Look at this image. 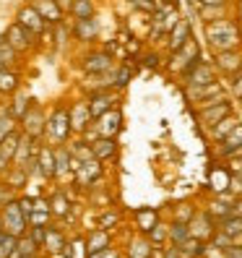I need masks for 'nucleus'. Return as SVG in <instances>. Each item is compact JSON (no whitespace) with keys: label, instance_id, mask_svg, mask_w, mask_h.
<instances>
[{"label":"nucleus","instance_id":"f257e3e1","mask_svg":"<svg viewBox=\"0 0 242 258\" xmlns=\"http://www.w3.org/2000/svg\"><path fill=\"white\" fill-rule=\"evenodd\" d=\"M206 39L211 44L214 52L221 50H237L239 44V29L232 19H216V21H208L206 24Z\"/></svg>","mask_w":242,"mask_h":258},{"label":"nucleus","instance_id":"f03ea898","mask_svg":"<svg viewBox=\"0 0 242 258\" xmlns=\"http://www.w3.org/2000/svg\"><path fill=\"white\" fill-rule=\"evenodd\" d=\"M19 123H21V133H24V136L39 141L42 136H44V128H47V115H44L42 104L32 99V104L26 107V112L19 117Z\"/></svg>","mask_w":242,"mask_h":258},{"label":"nucleus","instance_id":"7ed1b4c3","mask_svg":"<svg viewBox=\"0 0 242 258\" xmlns=\"http://www.w3.org/2000/svg\"><path fill=\"white\" fill-rule=\"evenodd\" d=\"M0 222H3V232L13 235V237H21L26 232V214L19 209V201H8L3 204V211H0Z\"/></svg>","mask_w":242,"mask_h":258},{"label":"nucleus","instance_id":"20e7f679","mask_svg":"<svg viewBox=\"0 0 242 258\" xmlns=\"http://www.w3.org/2000/svg\"><path fill=\"white\" fill-rule=\"evenodd\" d=\"M195 60H201V47H198V42L190 37L183 47H177V50L172 52V60H170L167 66H170V71H175V73L183 76V73L195 63Z\"/></svg>","mask_w":242,"mask_h":258},{"label":"nucleus","instance_id":"39448f33","mask_svg":"<svg viewBox=\"0 0 242 258\" xmlns=\"http://www.w3.org/2000/svg\"><path fill=\"white\" fill-rule=\"evenodd\" d=\"M44 133H50V139H52L55 144H65V141H68V136H70L68 107L57 104V107L52 110V115L47 117V128H44Z\"/></svg>","mask_w":242,"mask_h":258},{"label":"nucleus","instance_id":"423d86ee","mask_svg":"<svg viewBox=\"0 0 242 258\" xmlns=\"http://www.w3.org/2000/svg\"><path fill=\"white\" fill-rule=\"evenodd\" d=\"M3 37H6V42H8L19 55L32 52V50H34V44H37L34 34H32V32H26V29H24L21 24H16V21H13V24L6 29V34H3Z\"/></svg>","mask_w":242,"mask_h":258},{"label":"nucleus","instance_id":"0eeeda50","mask_svg":"<svg viewBox=\"0 0 242 258\" xmlns=\"http://www.w3.org/2000/svg\"><path fill=\"white\" fill-rule=\"evenodd\" d=\"M185 97H188L190 104H198V107H203V104H208L211 99H224L226 94H224V86H221L219 79H216V81H211V84H206V86H188V89H185Z\"/></svg>","mask_w":242,"mask_h":258},{"label":"nucleus","instance_id":"6e6552de","mask_svg":"<svg viewBox=\"0 0 242 258\" xmlns=\"http://www.w3.org/2000/svg\"><path fill=\"white\" fill-rule=\"evenodd\" d=\"M185 86H206L211 81H216V68L208 60H195V63L183 73Z\"/></svg>","mask_w":242,"mask_h":258},{"label":"nucleus","instance_id":"1a4fd4ad","mask_svg":"<svg viewBox=\"0 0 242 258\" xmlns=\"http://www.w3.org/2000/svg\"><path fill=\"white\" fill-rule=\"evenodd\" d=\"M16 24H21L26 32H32L34 37H39V34L47 32V21L39 16L37 8H34L32 3H26V6H21V8L16 11Z\"/></svg>","mask_w":242,"mask_h":258},{"label":"nucleus","instance_id":"9d476101","mask_svg":"<svg viewBox=\"0 0 242 258\" xmlns=\"http://www.w3.org/2000/svg\"><path fill=\"white\" fill-rule=\"evenodd\" d=\"M198 120L201 125L206 128H214L219 120H224L226 115H232V102L229 99H221V102H214V104H206V107H198Z\"/></svg>","mask_w":242,"mask_h":258},{"label":"nucleus","instance_id":"9b49d317","mask_svg":"<svg viewBox=\"0 0 242 258\" xmlns=\"http://www.w3.org/2000/svg\"><path fill=\"white\" fill-rule=\"evenodd\" d=\"M99 177H102V162L99 159H86L81 162V167L75 170V185H84V188H97L99 185Z\"/></svg>","mask_w":242,"mask_h":258},{"label":"nucleus","instance_id":"f8f14e48","mask_svg":"<svg viewBox=\"0 0 242 258\" xmlns=\"http://www.w3.org/2000/svg\"><path fill=\"white\" fill-rule=\"evenodd\" d=\"M86 107H89V112H92V120H97V117H102L107 110L117 107V97H115L112 89H102V92H94L92 97H89Z\"/></svg>","mask_w":242,"mask_h":258},{"label":"nucleus","instance_id":"ddd939ff","mask_svg":"<svg viewBox=\"0 0 242 258\" xmlns=\"http://www.w3.org/2000/svg\"><path fill=\"white\" fill-rule=\"evenodd\" d=\"M214 68L232 79V76H237L242 71V52L239 50H221V52H216Z\"/></svg>","mask_w":242,"mask_h":258},{"label":"nucleus","instance_id":"4468645a","mask_svg":"<svg viewBox=\"0 0 242 258\" xmlns=\"http://www.w3.org/2000/svg\"><path fill=\"white\" fill-rule=\"evenodd\" d=\"M68 120H70V131H75V133L89 131L92 123H94L92 112H89V107H86V102H73L68 107Z\"/></svg>","mask_w":242,"mask_h":258},{"label":"nucleus","instance_id":"2eb2a0df","mask_svg":"<svg viewBox=\"0 0 242 258\" xmlns=\"http://www.w3.org/2000/svg\"><path fill=\"white\" fill-rule=\"evenodd\" d=\"M112 60H115V57H110L104 50L89 52V55L84 57V63H81V71H84L86 76H92V73H107V71H112Z\"/></svg>","mask_w":242,"mask_h":258},{"label":"nucleus","instance_id":"dca6fc26","mask_svg":"<svg viewBox=\"0 0 242 258\" xmlns=\"http://www.w3.org/2000/svg\"><path fill=\"white\" fill-rule=\"evenodd\" d=\"M120 123H123V112H120L117 107L107 110L102 117H97V120H94L97 133H99V136H110V139H115V136L120 133Z\"/></svg>","mask_w":242,"mask_h":258},{"label":"nucleus","instance_id":"f3484780","mask_svg":"<svg viewBox=\"0 0 242 258\" xmlns=\"http://www.w3.org/2000/svg\"><path fill=\"white\" fill-rule=\"evenodd\" d=\"M167 47H170V52H175L177 47H183V44L193 37V26H190V21L188 19H180L170 32H167Z\"/></svg>","mask_w":242,"mask_h":258},{"label":"nucleus","instance_id":"a211bd4d","mask_svg":"<svg viewBox=\"0 0 242 258\" xmlns=\"http://www.w3.org/2000/svg\"><path fill=\"white\" fill-rule=\"evenodd\" d=\"M32 6L37 8V13L47 21V26L52 24V26H57V24H63V19H65V13L60 11V6L55 3V0H32Z\"/></svg>","mask_w":242,"mask_h":258},{"label":"nucleus","instance_id":"6ab92c4d","mask_svg":"<svg viewBox=\"0 0 242 258\" xmlns=\"http://www.w3.org/2000/svg\"><path fill=\"white\" fill-rule=\"evenodd\" d=\"M89 146H92V157L99 159V162H107L117 154V141L110 139V136H99V139H94Z\"/></svg>","mask_w":242,"mask_h":258},{"label":"nucleus","instance_id":"aec40b11","mask_svg":"<svg viewBox=\"0 0 242 258\" xmlns=\"http://www.w3.org/2000/svg\"><path fill=\"white\" fill-rule=\"evenodd\" d=\"M99 26L94 19H73V39L78 42H94Z\"/></svg>","mask_w":242,"mask_h":258},{"label":"nucleus","instance_id":"412c9836","mask_svg":"<svg viewBox=\"0 0 242 258\" xmlns=\"http://www.w3.org/2000/svg\"><path fill=\"white\" fill-rule=\"evenodd\" d=\"M219 144H221V146H219V154H221V157H234V151L242 146V123H237Z\"/></svg>","mask_w":242,"mask_h":258},{"label":"nucleus","instance_id":"4be33fe9","mask_svg":"<svg viewBox=\"0 0 242 258\" xmlns=\"http://www.w3.org/2000/svg\"><path fill=\"white\" fill-rule=\"evenodd\" d=\"M156 222H159V211H156V209H148V206H146V209H138V211H135V227H138L143 235H146Z\"/></svg>","mask_w":242,"mask_h":258},{"label":"nucleus","instance_id":"5701e85b","mask_svg":"<svg viewBox=\"0 0 242 258\" xmlns=\"http://www.w3.org/2000/svg\"><path fill=\"white\" fill-rule=\"evenodd\" d=\"M21 79H19V73L13 71V68H0V94H13L19 89Z\"/></svg>","mask_w":242,"mask_h":258},{"label":"nucleus","instance_id":"b1692460","mask_svg":"<svg viewBox=\"0 0 242 258\" xmlns=\"http://www.w3.org/2000/svg\"><path fill=\"white\" fill-rule=\"evenodd\" d=\"M229 180H232V175L226 172L224 167H219V164L208 175V183H211V188H214L216 193H226V190H229Z\"/></svg>","mask_w":242,"mask_h":258},{"label":"nucleus","instance_id":"393cba45","mask_svg":"<svg viewBox=\"0 0 242 258\" xmlns=\"http://www.w3.org/2000/svg\"><path fill=\"white\" fill-rule=\"evenodd\" d=\"M21 139H24V133H19V131L8 133L6 139L0 141V157H3V159H8V162H13V154H16V149H19Z\"/></svg>","mask_w":242,"mask_h":258},{"label":"nucleus","instance_id":"a878e982","mask_svg":"<svg viewBox=\"0 0 242 258\" xmlns=\"http://www.w3.org/2000/svg\"><path fill=\"white\" fill-rule=\"evenodd\" d=\"M26 180H29V170H26V167L13 164V167H8V170H6V185H11L13 190H16V188H24Z\"/></svg>","mask_w":242,"mask_h":258},{"label":"nucleus","instance_id":"bb28decb","mask_svg":"<svg viewBox=\"0 0 242 258\" xmlns=\"http://www.w3.org/2000/svg\"><path fill=\"white\" fill-rule=\"evenodd\" d=\"M177 250H180V255L183 258H201L203 255V240H198V237H188V240H183L177 245Z\"/></svg>","mask_w":242,"mask_h":258},{"label":"nucleus","instance_id":"cd10ccee","mask_svg":"<svg viewBox=\"0 0 242 258\" xmlns=\"http://www.w3.org/2000/svg\"><path fill=\"white\" fill-rule=\"evenodd\" d=\"M68 13L73 19H94L97 6H94V0H73Z\"/></svg>","mask_w":242,"mask_h":258},{"label":"nucleus","instance_id":"c85d7f7f","mask_svg":"<svg viewBox=\"0 0 242 258\" xmlns=\"http://www.w3.org/2000/svg\"><path fill=\"white\" fill-rule=\"evenodd\" d=\"M110 232L107 230H94L92 235L86 237V250L89 253H97V250H102V248H110Z\"/></svg>","mask_w":242,"mask_h":258},{"label":"nucleus","instance_id":"c756f323","mask_svg":"<svg viewBox=\"0 0 242 258\" xmlns=\"http://www.w3.org/2000/svg\"><path fill=\"white\" fill-rule=\"evenodd\" d=\"M68 245V242L63 240V235H60L55 227H47V235H44V242H42V248L44 250H50V253H60Z\"/></svg>","mask_w":242,"mask_h":258},{"label":"nucleus","instance_id":"7c9ffc66","mask_svg":"<svg viewBox=\"0 0 242 258\" xmlns=\"http://www.w3.org/2000/svg\"><path fill=\"white\" fill-rule=\"evenodd\" d=\"M70 172V151L68 146H55V175H68Z\"/></svg>","mask_w":242,"mask_h":258},{"label":"nucleus","instance_id":"2f4dec72","mask_svg":"<svg viewBox=\"0 0 242 258\" xmlns=\"http://www.w3.org/2000/svg\"><path fill=\"white\" fill-rule=\"evenodd\" d=\"M151 240L148 237H138V240H130L128 245V255L130 258H151Z\"/></svg>","mask_w":242,"mask_h":258},{"label":"nucleus","instance_id":"473e14b6","mask_svg":"<svg viewBox=\"0 0 242 258\" xmlns=\"http://www.w3.org/2000/svg\"><path fill=\"white\" fill-rule=\"evenodd\" d=\"M237 123H239V120L234 117V112H232V115H226L224 120H219V123H216L214 128H211V139H214V141H221L224 136L229 133V131H232Z\"/></svg>","mask_w":242,"mask_h":258},{"label":"nucleus","instance_id":"72a5a7b5","mask_svg":"<svg viewBox=\"0 0 242 258\" xmlns=\"http://www.w3.org/2000/svg\"><path fill=\"white\" fill-rule=\"evenodd\" d=\"M216 230L226 232L229 237L239 235V232H242V217H237V214H226L224 219H219V227H216Z\"/></svg>","mask_w":242,"mask_h":258},{"label":"nucleus","instance_id":"f704fd0d","mask_svg":"<svg viewBox=\"0 0 242 258\" xmlns=\"http://www.w3.org/2000/svg\"><path fill=\"white\" fill-rule=\"evenodd\" d=\"M16 57H19V52L6 42V37H0V68H13L19 63Z\"/></svg>","mask_w":242,"mask_h":258},{"label":"nucleus","instance_id":"c9c22d12","mask_svg":"<svg viewBox=\"0 0 242 258\" xmlns=\"http://www.w3.org/2000/svg\"><path fill=\"white\" fill-rule=\"evenodd\" d=\"M130 79H133V66H130V63H123V66L112 73V86H115V89H125V86L130 84Z\"/></svg>","mask_w":242,"mask_h":258},{"label":"nucleus","instance_id":"e433bc0d","mask_svg":"<svg viewBox=\"0 0 242 258\" xmlns=\"http://www.w3.org/2000/svg\"><path fill=\"white\" fill-rule=\"evenodd\" d=\"M188 237H190V227L185 222H172L170 224V242L172 245H180V242L188 240Z\"/></svg>","mask_w":242,"mask_h":258},{"label":"nucleus","instance_id":"4c0bfd02","mask_svg":"<svg viewBox=\"0 0 242 258\" xmlns=\"http://www.w3.org/2000/svg\"><path fill=\"white\" fill-rule=\"evenodd\" d=\"M146 235H148V240H151V245H162V242L170 240V224H159V222H156Z\"/></svg>","mask_w":242,"mask_h":258},{"label":"nucleus","instance_id":"58836bf2","mask_svg":"<svg viewBox=\"0 0 242 258\" xmlns=\"http://www.w3.org/2000/svg\"><path fill=\"white\" fill-rule=\"evenodd\" d=\"M63 255H65V258H86V255H89V250H86V240L75 237L73 242H68V245L63 248Z\"/></svg>","mask_w":242,"mask_h":258},{"label":"nucleus","instance_id":"ea45409f","mask_svg":"<svg viewBox=\"0 0 242 258\" xmlns=\"http://www.w3.org/2000/svg\"><path fill=\"white\" fill-rule=\"evenodd\" d=\"M70 211V201H68V196L65 193H55L52 196V201H50V214H60V217H65Z\"/></svg>","mask_w":242,"mask_h":258},{"label":"nucleus","instance_id":"a19ab883","mask_svg":"<svg viewBox=\"0 0 242 258\" xmlns=\"http://www.w3.org/2000/svg\"><path fill=\"white\" fill-rule=\"evenodd\" d=\"M68 151H70V157H73V159H78V162L92 159V146H89L86 141H78V144L68 146Z\"/></svg>","mask_w":242,"mask_h":258},{"label":"nucleus","instance_id":"79ce46f5","mask_svg":"<svg viewBox=\"0 0 242 258\" xmlns=\"http://www.w3.org/2000/svg\"><path fill=\"white\" fill-rule=\"evenodd\" d=\"M37 248H39V245H37L32 237H24V235H21V237L16 240V250H19V255H37Z\"/></svg>","mask_w":242,"mask_h":258},{"label":"nucleus","instance_id":"37998d69","mask_svg":"<svg viewBox=\"0 0 242 258\" xmlns=\"http://www.w3.org/2000/svg\"><path fill=\"white\" fill-rule=\"evenodd\" d=\"M29 104H32V97H21V99H16V102H13L11 107L6 110V112H8L11 117H16V120H19V117L26 112V107H29Z\"/></svg>","mask_w":242,"mask_h":258},{"label":"nucleus","instance_id":"c03bdc74","mask_svg":"<svg viewBox=\"0 0 242 258\" xmlns=\"http://www.w3.org/2000/svg\"><path fill=\"white\" fill-rule=\"evenodd\" d=\"M13 131H16V117H11L8 112H0V141Z\"/></svg>","mask_w":242,"mask_h":258},{"label":"nucleus","instance_id":"a18cd8bd","mask_svg":"<svg viewBox=\"0 0 242 258\" xmlns=\"http://www.w3.org/2000/svg\"><path fill=\"white\" fill-rule=\"evenodd\" d=\"M195 217V206H190V204H180L177 209H175V222H190Z\"/></svg>","mask_w":242,"mask_h":258},{"label":"nucleus","instance_id":"49530a36","mask_svg":"<svg viewBox=\"0 0 242 258\" xmlns=\"http://www.w3.org/2000/svg\"><path fill=\"white\" fill-rule=\"evenodd\" d=\"M47 219H50V211H39V209H34L32 214L26 217V222L32 227H47Z\"/></svg>","mask_w":242,"mask_h":258},{"label":"nucleus","instance_id":"de8ad7c7","mask_svg":"<svg viewBox=\"0 0 242 258\" xmlns=\"http://www.w3.org/2000/svg\"><path fill=\"white\" fill-rule=\"evenodd\" d=\"M117 222H120V214H117V211H104V214L99 217V230H112Z\"/></svg>","mask_w":242,"mask_h":258},{"label":"nucleus","instance_id":"09e8293b","mask_svg":"<svg viewBox=\"0 0 242 258\" xmlns=\"http://www.w3.org/2000/svg\"><path fill=\"white\" fill-rule=\"evenodd\" d=\"M16 240L19 237H13V235H8V232H0V253H3L6 258H8V253L16 248Z\"/></svg>","mask_w":242,"mask_h":258},{"label":"nucleus","instance_id":"8fccbe9b","mask_svg":"<svg viewBox=\"0 0 242 258\" xmlns=\"http://www.w3.org/2000/svg\"><path fill=\"white\" fill-rule=\"evenodd\" d=\"M44 235H47V227H32V232H29V237H32L39 248H42V242H44Z\"/></svg>","mask_w":242,"mask_h":258},{"label":"nucleus","instance_id":"3c124183","mask_svg":"<svg viewBox=\"0 0 242 258\" xmlns=\"http://www.w3.org/2000/svg\"><path fill=\"white\" fill-rule=\"evenodd\" d=\"M19 209L29 217V214L34 211V199H29V196H21V199H19Z\"/></svg>","mask_w":242,"mask_h":258},{"label":"nucleus","instance_id":"603ef678","mask_svg":"<svg viewBox=\"0 0 242 258\" xmlns=\"http://www.w3.org/2000/svg\"><path fill=\"white\" fill-rule=\"evenodd\" d=\"M8 201H13V188L6 185V183H0V206L8 204Z\"/></svg>","mask_w":242,"mask_h":258},{"label":"nucleus","instance_id":"864d4df0","mask_svg":"<svg viewBox=\"0 0 242 258\" xmlns=\"http://www.w3.org/2000/svg\"><path fill=\"white\" fill-rule=\"evenodd\" d=\"M232 92H234L237 99H242V71L237 76H232Z\"/></svg>","mask_w":242,"mask_h":258},{"label":"nucleus","instance_id":"5fc2aeb1","mask_svg":"<svg viewBox=\"0 0 242 258\" xmlns=\"http://www.w3.org/2000/svg\"><path fill=\"white\" fill-rule=\"evenodd\" d=\"M221 253H224V258H242V245H229V248H224Z\"/></svg>","mask_w":242,"mask_h":258},{"label":"nucleus","instance_id":"6e6d98bb","mask_svg":"<svg viewBox=\"0 0 242 258\" xmlns=\"http://www.w3.org/2000/svg\"><path fill=\"white\" fill-rule=\"evenodd\" d=\"M89 258H117V253H115L112 248H102V250H97V253H89Z\"/></svg>","mask_w":242,"mask_h":258},{"label":"nucleus","instance_id":"4d7b16f0","mask_svg":"<svg viewBox=\"0 0 242 258\" xmlns=\"http://www.w3.org/2000/svg\"><path fill=\"white\" fill-rule=\"evenodd\" d=\"M143 66H146V68H156V66H159V55H156V52L146 55V57H143Z\"/></svg>","mask_w":242,"mask_h":258},{"label":"nucleus","instance_id":"13d9d810","mask_svg":"<svg viewBox=\"0 0 242 258\" xmlns=\"http://www.w3.org/2000/svg\"><path fill=\"white\" fill-rule=\"evenodd\" d=\"M164 258H183V255H180L177 245H172V248H167V250H164Z\"/></svg>","mask_w":242,"mask_h":258},{"label":"nucleus","instance_id":"bf43d9fd","mask_svg":"<svg viewBox=\"0 0 242 258\" xmlns=\"http://www.w3.org/2000/svg\"><path fill=\"white\" fill-rule=\"evenodd\" d=\"M55 3L60 6V11H63V13H68V11H70V3H73V0H55Z\"/></svg>","mask_w":242,"mask_h":258},{"label":"nucleus","instance_id":"052dcab7","mask_svg":"<svg viewBox=\"0 0 242 258\" xmlns=\"http://www.w3.org/2000/svg\"><path fill=\"white\" fill-rule=\"evenodd\" d=\"M201 6H226V0H198Z\"/></svg>","mask_w":242,"mask_h":258},{"label":"nucleus","instance_id":"680f3d73","mask_svg":"<svg viewBox=\"0 0 242 258\" xmlns=\"http://www.w3.org/2000/svg\"><path fill=\"white\" fill-rule=\"evenodd\" d=\"M232 214L242 217V201H234V204H232Z\"/></svg>","mask_w":242,"mask_h":258},{"label":"nucleus","instance_id":"e2e57ef3","mask_svg":"<svg viewBox=\"0 0 242 258\" xmlns=\"http://www.w3.org/2000/svg\"><path fill=\"white\" fill-rule=\"evenodd\" d=\"M6 170H8V159L0 157V172H6Z\"/></svg>","mask_w":242,"mask_h":258},{"label":"nucleus","instance_id":"0e129e2a","mask_svg":"<svg viewBox=\"0 0 242 258\" xmlns=\"http://www.w3.org/2000/svg\"><path fill=\"white\" fill-rule=\"evenodd\" d=\"M19 258H37V255H19Z\"/></svg>","mask_w":242,"mask_h":258},{"label":"nucleus","instance_id":"69168bd1","mask_svg":"<svg viewBox=\"0 0 242 258\" xmlns=\"http://www.w3.org/2000/svg\"><path fill=\"white\" fill-rule=\"evenodd\" d=\"M0 232H3V222H0Z\"/></svg>","mask_w":242,"mask_h":258},{"label":"nucleus","instance_id":"338daca9","mask_svg":"<svg viewBox=\"0 0 242 258\" xmlns=\"http://www.w3.org/2000/svg\"><path fill=\"white\" fill-rule=\"evenodd\" d=\"M0 258H6V255H3V253H0Z\"/></svg>","mask_w":242,"mask_h":258},{"label":"nucleus","instance_id":"774afa93","mask_svg":"<svg viewBox=\"0 0 242 258\" xmlns=\"http://www.w3.org/2000/svg\"><path fill=\"white\" fill-rule=\"evenodd\" d=\"M0 97H3V94H0Z\"/></svg>","mask_w":242,"mask_h":258}]
</instances>
